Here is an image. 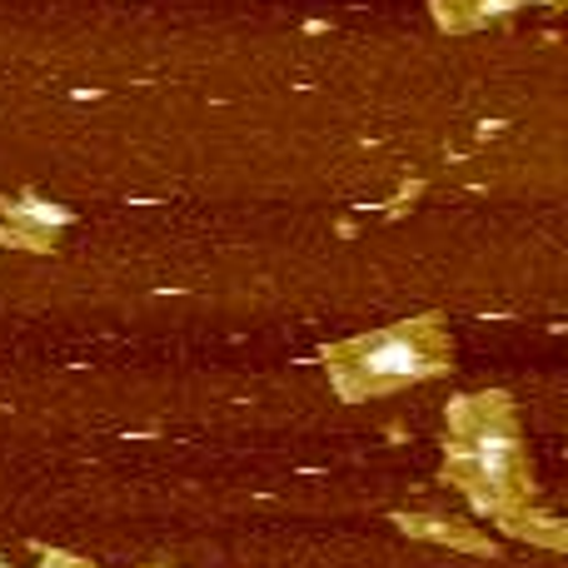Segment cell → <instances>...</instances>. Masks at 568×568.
<instances>
[{
    "instance_id": "cell-1",
    "label": "cell",
    "mask_w": 568,
    "mask_h": 568,
    "mask_svg": "<svg viewBox=\"0 0 568 568\" xmlns=\"http://www.w3.org/2000/svg\"><path fill=\"white\" fill-rule=\"evenodd\" d=\"M429 349H424L414 334H379V339L359 344L354 354V369L369 384H399V379H424L429 374Z\"/></svg>"
},
{
    "instance_id": "cell-2",
    "label": "cell",
    "mask_w": 568,
    "mask_h": 568,
    "mask_svg": "<svg viewBox=\"0 0 568 568\" xmlns=\"http://www.w3.org/2000/svg\"><path fill=\"white\" fill-rule=\"evenodd\" d=\"M464 469L474 474V484L489 494H499L514 474V434L504 424H479L464 439Z\"/></svg>"
}]
</instances>
